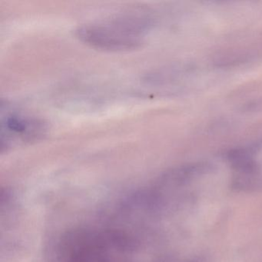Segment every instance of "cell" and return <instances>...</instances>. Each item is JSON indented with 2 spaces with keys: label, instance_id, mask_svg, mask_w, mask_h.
I'll use <instances>...</instances> for the list:
<instances>
[{
  "label": "cell",
  "instance_id": "277c9868",
  "mask_svg": "<svg viewBox=\"0 0 262 262\" xmlns=\"http://www.w3.org/2000/svg\"><path fill=\"white\" fill-rule=\"evenodd\" d=\"M227 159L237 174H258L259 167L254 159V152L251 148H238L230 150Z\"/></svg>",
  "mask_w": 262,
  "mask_h": 262
},
{
  "label": "cell",
  "instance_id": "5b68a950",
  "mask_svg": "<svg viewBox=\"0 0 262 262\" xmlns=\"http://www.w3.org/2000/svg\"><path fill=\"white\" fill-rule=\"evenodd\" d=\"M262 187V179L258 174H237L232 180L231 188L236 191L251 192L260 189Z\"/></svg>",
  "mask_w": 262,
  "mask_h": 262
},
{
  "label": "cell",
  "instance_id": "7a4b0ae2",
  "mask_svg": "<svg viewBox=\"0 0 262 262\" xmlns=\"http://www.w3.org/2000/svg\"><path fill=\"white\" fill-rule=\"evenodd\" d=\"M150 25L148 16L127 13L106 22L82 26L76 30V36L81 42L98 50L129 51L142 46Z\"/></svg>",
  "mask_w": 262,
  "mask_h": 262
},
{
  "label": "cell",
  "instance_id": "6da1fadb",
  "mask_svg": "<svg viewBox=\"0 0 262 262\" xmlns=\"http://www.w3.org/2000/svg\"><path fill=\"white\" fill-rule=\"evenodd\" d=\"M136 245L118 230L79 228L66 233L58 244L59 262H130Z\"/></svg>",
  "mask_w": 262,
  "mask_h": 262
},
{
  "label": "cell",
  "instance_id": "3957f363",
  "mask_svg": "<svg viewBox=\"0 0 262 262\" xmlns=\"http://www.w3.org/2000/svg\"><path fill=\"white\" fill-rule=\"evenodd\" d=\"M47 132L40 119L20 114L7 115L2 122L1 149L8 148L13 142H30L39 140Z\"/></svg>",
  "mask_w": 262,
  "mask_h": 262
}]
</instances>
